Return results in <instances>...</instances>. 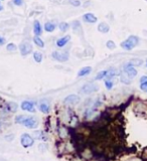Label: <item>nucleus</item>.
<instances>
[{"label":"nucleus","mask_w":147,"mask_h":161,"mask_svg":"<svg viewBox=\"0 0 147 161\" xmlns=\"http://www.w3.org/2000/svg\"><path fill=\"white\" fill-rule=\"evenodd\" d=\"M15 122L18 124H22L25 127L29 128V129H34L39 126V122L34 117H26L23 115H19L15 118Z\"/></svg>","instance_id":"obj_1"},{"label":"nucleus","mask_w":147,"mask_h":161,"mask_svg":"<svg viewBox=\"0 0 147 161\" xmlns=\"http://www.w3.org/2000/svg\"><path fill=\"white\" fill-rule=\"evenodd\" d=\"M139 43V38L135 35H130L123 43H121V47L125 51H131Z\"/></svg>","instance_id":"obj_2"},{"label":"nucleus","mask_w":147,"mask_h":161,"mask_svg":"<svg viewBox=\"0 0 147 161\" xmlns=\"http://www.w3.org/2000/svg\"><path fill=\"white\" fill-rule=\"evenodd\" d=\"M20 143L24 148H28V147H31L34 143V139L27 133H24L20 137Z\"/></svg>","instance_id":"obj_3"},{"label":"nucleus","mask_w":147,"mask_h":161,"mask_svg":"<svg viewBox=\"0 0 147 161\" xmlns=\"http://www.w3.org/2000/svg\"><path fill=\"white\" fill-rule=\"evenodd\" d=\"M123 71H124V73H125V74L131 79V80H132V79H134L135 77L137 76L136 69H135L134 67L130 64V63H127V64L124 65V66H123Z\"/></svg>","instance_id":"obj_4"},{"label":"nucleus","mask_w":147,"mask_h":161,"mask_svg":"<svg viewBox=\"0 0 147 161\" xmlns=\"http://www.w3.org/2000/svg\"><path fill=\"white\" fill-rule=\"evenodd\" d=\"M19 51L20 55L25 57V55H28L32 51V45L28 41H23L19 45Z\"/></svg>","instance_id":"obj_5"},{"label":"nucleus","mask_w":147,"mask_h":161,"mask_svg":"<svg viewBox=\"0 0 147 161\" xmlns=\"http://www.w3.org/2000/svg\"><path fill=\"white\" fill-rule=\"evenodd\" d=\"M51 57L60 63H65L69 59L68 53H60V51H53L51 53Z\"/></svg>","instance_id":"obj_6"},{"label":"nucleus","mask_w":147,"mask_h":161,"mask_svg":"<svg viewBox=\"0 0 147 161\" xmlns=\"http://www.w3.org/2000/svg\"><path fill=\"white\" fill-rule=\"evenodd\" d=\"M98 86L95 85L93 83H88L86 85H84L81 89V93L83 94H91V93H94V92L98 91Z\"/></svg>","instance_id":"obj_7"},{"label":"nucleus","mask_w":147,"mask_h":161,"mask_svg":"<svg viewBox=\"0 0 147 161\" xmlns=\"http://www.w3.org/2000/svg\"><path fill=\"white\" fill-rule=\"evenodd\" d=\"M80 102V97L77 95H70L64 100L66 105H77Z\"/></svg>","instance_id":"obj_8"},{"label":"nucleus","mask_w":147,"mask_h":161,"mask_svg":"<svg viewBox=\"0 0 147 161\" xmlns=\"http://www.w3.org/2000/svg\"><path fill=\"white\" fill-rule=\"evenodd\" d=\"M21 109L23 111H27V112H31V113L35 112V108H34L33 103L29 102V101H23L21 103Z\"/></svg>","instance_id":"obj_9"},{"label":"nucleus","mask_w":147,"mask_h":161,"mask_svg":"<svg viewBox=\"0 0 147 161\" xmlns=\"http://www.w3.org/2000/svg\"><path fill=\"white\" fill-rule=\"evenodd\" d=\"M43 28L39 20H34L33 22V33L35 36H41L43 34Z\"/></svg>","instance_id":"obj_10"},{"label":"nucleus","mask_w":147,"mask_h":161,"mask_svg":"<svg viewBox=\"0 0 147 161\" xmlns=\"http://www.w3.org/2000/svg\"><path fill=\"white\" fill-rule=\"evenodd\" d=\"M83 20L88 23H96L98 18H97L96 15H94L93 13H85L83 15Z\"/></svg>","instance_id":"obj_11"},{"label":"nucleus","mask_w":147,"mask_h":161,"mask_svg":"<svg viewBox=\"0 0 147 161\" xmlns=\"http://www.w3.org/2000/svg\"><path fill=\"white\" fill-rule=\"evenodd\" d=\"M70 40H71V35L63 36V37L59 38V39L57 40V47H66Z\"/></svg>","instance_id":"obj_12"},{"label":"nucleus","mask_w":147,"mask_h":161,"mask_svg":"<svg viewBox=\"0 0 147 161\" xmlns=\"http://www.w3.org/2000/svg\"><path fill=\"white\" fill-rule=\"evenodd\" d=\"M110 30V26L109 24H107L106 22H101L98 25V31L101 32V33H107Z\"/></svg>","instance_id":"obj_13"},{"label":"nucleus","mask_w":147,"mask_h":161,"mask_svg":"<svg viewBox=\"0 0 147 161\" xmlns=\"http://www.w3.org/2000/svg\"><path fill=\"white\" fill-rule=\"evenodd\" d=\"M91 72H92L91 67H84V68H82L81 70L79 71V73H78V76H79V77L88 76V75L91 74Z\"/></svg>","instance_id":"obj_14"},{"label":"nucleus","mask_w":147,"mask_h":161,"mask_svg":"<svg viewBox=\"0 0 147 161\" xmlns=\"http://www.w3.org/2000/svg\"><path fill=\"white\" fill-rule=\"evenodd\" d=\"M43 29L47 32H53L56 29V24L51 21H47L45 23V26H43Z\"/></svg>","instance_id":"obj_15"},{"label":"nucleus","mask_w":147,"mask_h":161,"mask_svg":"<svg viewBox=\"0 0 147 161\" xmlns=\"http://www.w3.org/2000/svg\"><path fill=\"white\" fill-rule=\"evenodd\" d=\"M140 89L143 92H147V76H143L140 79Z\"/></svg>","instance_id":"obj_16"},{"label":"nucleus","mask_w":147,"mask_h":161,"mask_svg":"<svg viewBox=\"0 0 147 161\" xmlns=\"http://www.w3.org/2000/svg\"><path fill=\"white\" fill-rule=\"evenodd\" d=\"M33 43H34V45H36V47H45V43H43V40L41 39L39 36H35L34 35V37H33Z\"/></svg>","instance_id":"obj_17"},{"label":"nucleus","mask_w":147,"mask_h":161,"mask_svg":"<svg viewBox=\"0 0 147 161\" xmlns=\"http://www.w3.org/2000/svg\"><path fill=\"white\" fill-rule=\"evenodd\" d=\"M39 109L41 112H43V114H47L49 112V106L45 103H41L39 105Z\"/></svg>","instance_id":"obj_18"},{"label":"nucleus","mask_w":147,"mask_h":161,"mask_svg":"<svg viewBox=\"0 0 147 161\" xmlns=\"http://www.w3.org/2000/svg\"><path fill=\"white\" fill-rule=\"evenodd\" d=\"M107 75H108V71H101V72L98 73V75L96 76L95 80H103V79L107 78Z\"/></svg>","instance_id":"obj_19"},{"label":"nucleus","mask_w":147,"mask_h":161,"mask_svg":"<svg viewBox=\"0 0 147 161\" xmlns=\"http://www.w3.org/2000/svg\"><path fill=\"white\" fill-rule=\"evenodd\" d=\"M6 109L9 111V112H15V111L17 110V104L16 103H7L6 105Z\"/></svg>","instance_id":"obj_20"},{"label":"nucleus","mask_w":147,"mask_h":161,"mask_svg":"<svg viewBox=\"0 0 147 161\" xmlns=\"http://www.w3.org/2000/svg\"><path fill=\"white\" fill-rule=\"evenodd\" d=\"M33 59L36 63H41L43 62V53L39 51H34L33 53Z\"/></svg>","instance_id":"obj_21"},{"label":"nucleus","mask_w":147,"mask_h":161,"mask_svg":"<svg viewBox=\"0 0 147 161\" xmlns=\"http://www.w3.org/2000/svg\"><path fill=\"white\" fill-rule=\"evenodd\" d=\"M59 28H60L61 31L66 32V31H68L69 28H70V24H69L68 22H61V23L59 24Z\"/></svg>","instance_id":"obj_22"},{"label":"nucleus","mask_w":147,"mask_h":161,"mask_svg":"<svg viewBox=\"0 0 147 161\" xmlns=\"http://www.w3.org/2000/svg\"><path fill=\"white\" fill-rule=\"evenodd\" d=\"M129 63H130L133 67H140V66H142L143 61L140 59H131Z\"/></svg>","instance_id":"obj_23"},{"label":"nucleus","mask_w":147,"mask_h":161,"mask_svg":"<svg viewBox=\"0 0 147 161\" xmlns=\"http://www.w3.org/2000/svg\"><path fill=\"white\" fill-rule=\"evenodd\" d=\"M120 80H121L122 83L126 84V85H129V84L131 83V79L129 78V77H128L125 73H124L123 75H121V78H120Z\"/></svg>","instance_id":"obj_24"},{"label":"nucleus","mask_w":147,"mask_h":161,"mask_svg":"<svg viewBox=\"0 0 147 161\" xmlns=\"http://www.w3.org/2000/svg\"><path fill=\"white\" fill-rule=\"evenodd\" d=\"M104 84H105V87H106L107 90H111L114 86L113 80H112L111 79H107V80H105Z\"/></svg>","instance_id":"obj_25"},{"label":"nucleus","mask_w":147,"mask_h":161,"mask_svg":"<svg viewBox=\"0 0 147 161\" xmlns=\"http://www.w3.org/2000/svg\"><path fill=\"white\" fill-rule=\"evenodd\" d=\"M118 75V71L116 69H112V70L108 71V75H107V79H112L113 77L117 76Z\"/></svg>","instance_id":"obj_26"},{"label":"nucleus","mask_w":147,"mask_h":161,"mask_svg":"<svg viewBox=\"0 0 147 161\" xmlns=\"http://www.w3.org/2000/svg\"><path fill=\"white\" fill-rule=\"evenodd\" d=\"M34 136H36L35 138H37V139L43 140V141H45V140H47V137H45V134H43L41 131H35V132H34Z\"/></svg>","instance_id":"obj_27"},{"label":"nucleus","mask_w":147,"mask_h":161,"mask_svg":"<svg viewBox=\"0 0 147 161\" xmlns=\"http://www.w3.org/2000/svg\"><path fill=\"white\" fill-rule=\"evenodd\" d=\"M106 47H108L109 49H111V51H113V49H116V45L113 40H108V41L106 43Z\"/></svg>","instance_id":"obj_28"},{"label":"nucleus","mask_w":147,"mask_h":161,"mask_svg":"<svg viewBox=\"0 0 147 161\" xmlns=\"http://www.w3.org/2000/svg\"><path fill=\"white\" fill-rule=\"evenodd\" d=\"M6 49L8 51H15L17 49V47L13 43H8V45H6Z\"/></svg>","instance_id":"obj_29"},{"label":"nucleus","mask_w":147,"mask_h":161,"mask_svg":"<svg viewBox=\"0 0 147 161\" xmlns=\"http://www.w3.org/2000/svg\"><path fill=\"white\" fill-rule=\"evenodd\" d=\"M70 2H71V4L74 5V6H76V7H78V6H80V5H81L80 0H71Z\"/></svg>","instance_id":"obj_30"},{"label":"nucleus","mask_w":147,"mask_h":161,"mask_svg":"<svg viewBox=\"0 0 147 161\" xmlns=\"http://www.w3.org/2000/svg\"><path fill=\"white\" fill-rule=\"evenodd\" d=\"M12 2L16 6H21L23 4V0H12Z\"/></svg>","instance_id":"obj_31"},{"label":"nucleus","mask_w":147,"mask_h":161,"mask_svg":"<svg viewBox=\"0 0 147 161\" xmlns=\"http://www.w3.org/2000/svg\"><path fill=\"white\" fill-rule=\"evenodd\" d=\"M5 43H6V40H5V38L3 37V36L0 35V47H2V45H5Z\"/></svg>","instance_id":"obj_32"},{"label":"nucleus","mask_w":147,"mask_h":161,"mask_svg":"<svg viewBox=\"0 0 147 161\" xmlns=\"http://www.w3.org/2000/svg\"><path fill=\"white\" fill-rule=\"evenodd\" d=\"M3 10V5H2V3L0 2V11H2Z\"/></svg>","instance_id":"obj_33"},{"label":"nucleus","mask_w":147,"mask_h":161,"mask_svg":"<svg viewBox=\"0 0 147 161\" xmlns=\"http://www.w3.org/2000/svg\"><path fill=\"white\" fill-rule=\"evenodd\" d=\"M146 67H147V61H146Z\"/></svg>","instance_id":"obj_34"},{"label":"nucleus","mask_w":147,"mask_h":161,"mask_svg":"<svg viewBox=\"0 0 147 161\" xmlns=\"http://www.w3.org/2000/svg\"><path fill=\"white\" fill-rule=\"evenodd\" d=\"M0 128H1V124H0Z\"/></svg>","instance_id":"obj_35"}]
</instances>
